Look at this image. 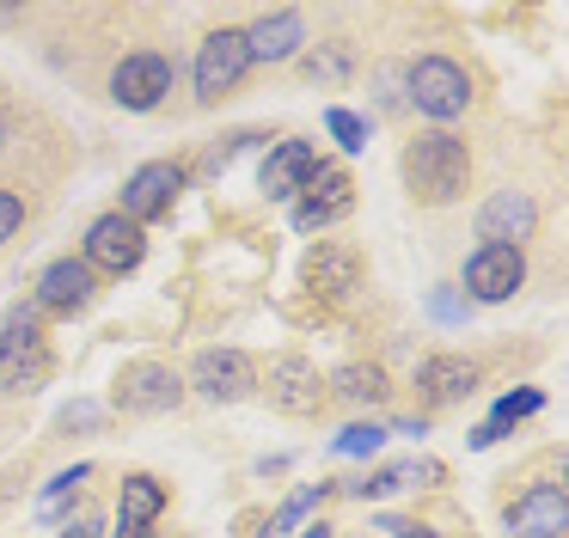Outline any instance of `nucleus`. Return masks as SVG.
<instances>
[{"instance_id": "393cba45", "label": "nucleus", "mask_w": 569, "mask_h": 538, "mask_svg": "<svg viewBox=\"0 0 569 538\" xmlns=\"http://www.w3.org/2000/svg\"><path fill=\"white\" fill-rule=\"evenodd\" d=\"M87 477H92V465H74V471H56V477H50V489L38 496V514H43V520H62V508L80 496V484H87Z\"/></svg>"}, {"instance_id": "4be33fe9", "label": "nucleus", "mask_w": 569, "mask_h": 538, "mask_svg": "<svg viewBox=\"0 0 569 538\" xmlns=\"http://www.w3.org/2000/svg\"><path fill=\"white\" fill-rule=\"evenodd\" d=\"M325 386H331L337 398H349V404H386V391H392L380 367H361V361L356 367H337V379H325Z\"/></svg>"}, {"instance_id": "cd10ccee", "label": "nucleus", "mask_w": 569, "mask_h": 538, "mask_svg": "<svg viewBox=\"0 0 569 538\" xmlns=\"http://www.w3.org/2000/svg\"><path fill=\"white\" fill-rule=\"evenodd\" d=\"M19 227H26V196H19V190H0V245L13 239Z\"/></svg>"}, {"instance_id": "f8f14e48", "label": "nucleus", "mask_w": 569, "mask_h": 538, "mask_svg": "<svg viewBox=\"0 0 569 538\" xmlns=\"http://www.w3.org/2000/svg\"><path fill=\"white\" fill-rule=\"evenodd\" d=\"M263 391H270V404L282 416H319L325 398H331V386L319 379V367L307 361V355H282V361H270V379H258Z\"/></svg>"}, {"instance_id": "a878e982", "label": "nucleus", "mask_w": 569, "mask_h": 538, "mask_svg": "<svg viewBox=\"0 0 569 538\" xmlns=\"http://www.w3.org/2000/svg\"><path fill=\"white\" fill-rule=\"evenodd\" d=\"M380 447H386V428H380V422H349L343 435L331 440L337 459H373Z\"/></svg>"}, {"instance_id": "bb28decb", "label": "nucleus", "mask_w": 569, "mask_h": 538, "mask_svg": "<svg viewBox=\"0 0 569 538\" xmlns=\"http://www.w3.org/2000/svg\"><path fill=\"white\" fill-rule=\"evenodd\" d=\"M325 129H331V141L343 147V153H361V147H368V117H356V110H343V104L325 110Z\"/></svg>"}, {"instance_id": "aec40b11", "label": "nucleus", "mask_w": 569, "mask_h": 538, "mask_svg": "<svg viewBox=\"0 0 569 538\" xmlns=\"http://www.w3.org/2000/svg\"><path fill=\"white\" fill-rule=\"evenodd\" d=\"M300 43H307V19H300L295 7L263 12V19L246 31V56H251V61H295Z\"/></svg>"}, {"instance_id": "f3484780", "label": "nucleus", "mask_w": 569, "mask_h": 538, "mask_svg": "<svg viewBox=\"0 0 569 538\" xmlns=\"http://www.w3.org/2000/svg\"><path fill=\"white\" fill-rule=\"evenodd\" d=\"M166 501H172V489H166L153 471H129L123 496H117V538H148L153 520L166 514Z\"/></svg>"}, {"instance_id": "20e7f679", "label": "nucleus", "mask_w": 569, "mask_h": 538, "mask_svg": "<svg viewBox=\"0 0 569 538\" xmlns=\"http://www.w3.org/2000/svg\"><path fill=\"white\" fill-rule=\"evenodd\" d=\"M141 257H148V227H136L129 215H99L87 227V251H80V263L92 269V276H129V269H141Z\"/></svg>"}, {"instance_id": "4468645a", "label": "nucleus", "mask_w": 569, "mask_h": 538, "mask_svg": "<svg viewBox=\"0 0 569 538\" xmlns=\"http://www.w3.org/2000/svg\"><path fill=\"white\" fill-rule=\"evenodd\" d=\"M312 171H319V147L300 141V134H288V141H276L270 153H263L258 183H263V196H270V202H295L300 183H307Z\"/></svg>"}, {"instance_id": "c756f323", "label": "nucleus", "mask_w": 569, "mask_h": 538, "mask_svg": "<svg viewBox=\"0 0 569 538\" xmlns=\"http://www.w3.org/2000/svg\"><path fill=\"white\" fill-rule=\"evenodd\" d=\"M99 532H104V520H99V514H87V520H74L62 538H99Z\"/></svg>"}, {"instance_id": "0eeeda50", "label": "nucleus", "mask_w": 569, "mask_h": 538, "mask_svg": "<svg viewBox=\"0 0 569 538\" xmlns=\"http://www.w3.org/2000/svg\"><path fill=\"white\" fill-rule=\"evenodd\" d=\"M520 288H527V251H515V245H478L466 257V300L502 306Z\"/></svg>"}, {"instance_id": "f03ea898", "label": "nucleus", "mask_w": 569, "mask_h": 538, "mask_svg": "<svg viewBox=\"0 0 569 538\" xmlns=\"http://www.w3.org/2000/svg\"><path fill=\"white\" fill-rule=\"evenodd\" d=\"M405 98L417 104V117H429L435 129H447L453 117L471 110V73L453 56H417L405 73Z\"/></svg>"}, {"instance_id": "dca6fc26", "label": "nucleus", "mask_w": 569, "mask_h": 538, "mask_svg": "<svg viewBox=\"0 0 569 538\" xmlns=\"http://www.w3.org/2000/svg\"><path fill=\"white\" fill-rule=\"evenodd\" d=\"M92 293H99V276L80 257H56L38 276V312H87Z\"/></svg>"}, {"instance_id": "6e6552de", "label": "nucleus", "mask_w": 569, "mask_h": 538, "mask_svg": "<svg viewBox=\"0 0 569 538\" xmlns=\"http://www.w3.org/2000/svg\"><path fill=\"white\" fill-rule=\"evenodd\" d=\"M349 208H356V178H349L343 166H325L319 159V171H312V178L300 183V196H295V227L300 232H325V227H337Z\"/></svg>"}, {"instance_id": "9b49d317", "label": "nucleus", "mask_w": 569, "mask_h": 538, "mask_svg": "<svg viewBox=\"0 0 569 538\" xmlns=\"http://www.w3.org/2000/svg\"><path fill=\"white\" fill-rule=\"evenodd\" d=\"M166 92H172V61L160 49H136L111 68V98L123 110H160Z\"/></svg>"}, {"instance_id": "412c9836", "label": "nucleus", "mask_w": 569, "mask_h": 538, "mask_svg": "<svg viewBox=\"0 0 569 538\" xmlns=\"http://www.w3.org/2000/svg\"><path fill=\"white\" fill-rule=\"evenodd\" d=\"M337 484H307V489H295V496L282 501V508L270 514V520H263V532L258 538H295L300 526H312V514H319V501L331 496Z\"/></svg>"}, {"instance_id": "6ab92c4d", "label": "nucleus", "mask_w": 569, "mask_h": 538, "mask_svg": "<svg viewBox=\"0 0 569 538\" xmlns=\"http://www.w3.org/2000/svg\"><path fill=\"white\" fill-rule=\"evenodd\" d=\"M361 281V251L356 245H337V239H319L307 251V288L325 293V300H337V293H349Z\"/></svg>"}, {"instance_id": "7c9ffc66", "label": "nucleus", "mask_w": 569, "mask_h": 538, "mask_svg": "<svg viewBox=\"0 0 569 538\" xmlns=\"http://www.w3.org/2000/svg\"><path fill=\"white\" fill-rule=\"evenodd\" d=\"M99 422V404H74V410H68V428H92Z\"/></svg>"}, {"instance_id": "a211bd4d", "label": "nucleus", "mask_w": 569, "mask_h": 538, "mask_svg": "<svg viewBox=\"0 0 569 538\" xmlns=\"http://www.w3.org/2000/svg\"><path fill=\"white\" fill-rule=\"evenodd\" d=\"M471 391H478V367H471L466 355H429V361L417 367V398L429 404V410L466 404Z\"/></svg>"}, {"instance_id": "7ed1b4c3", "label": "nucleus", "mask_w": 569, "mask_h": 538, "mask_svg": "<svg viewBox=\"0 0 569 538\" xmlns=\"http://www.w3.org/2000/svg\"><path fill=\"white\" fill-rule=\"evenodd\" d=\"M50 379V337L38 325V306L0 325V391H31Z\"/></svg>"}, {"instance_id": "b1692460", "label": "nucleus", "mask_w": 569, "mask_h": 538, "mask_svg": "<svg viewBox=\"0 0 569 538\" xmlns=\"http://www.w3.org/2000/svg\"><path fill=\"white\" fill-rule=\"evenodd\" d=\"M539 410H545V391H539V386L502 391V398H496V410H490V428H496V440H502L508 428L520 422V416H539Z\"/></svg>"}, {"instance_id": "f257e3e1", "label": "nucleus", "mask_w": 569, "mask_h": 538, "mask_svg": "<svg viewBox=\"0 0 569 538\" xmlns=\"http://www.w3.org/2000/svg\"><path fill=\"white\" fill-rule=\"evenodd\" d=\"M398 171H405V190L417 196L422 208H447L471 190V147L459 141L453 129H429L405 147Z\"/></svg>"}, {"instance_id": "2f4dec72", "label": "nucleus", "mask_w": 569, "mask_h": 538, "mask_svg": "<svg viewBox=\"0 0 569 538\" xmlns=\"http://www.w3.org/2000/svg\"><path fill=\"white\" fill-rule=\"evenodd\" d=\"M295 538H337V526H331V520H312V526H300Z\"/></svg>"}, {"instance_id": "1a4fd4ad", "label": "nucleus", "mask_w": 569, "mask_h": 538, "mask_svg": "<svg viewBox=\"0 0 569 538\" xmlns=\"http://www.w3.org/2000/svg\"><path fill=\"white\" fill-rule=\"evenodd\" d=\"M184 391H202L209 404H239V398L258 391V367H251L246 349H202L197 361H190Z\"/></svg>"}, {"instance_id": "473e14b6", "label": "nucleus", "mask_w": 569, "mask_h": 538, "mask_svg": "<svg viewBox=\"0 0 569 538\" xmlns=\"http://www.w3.org/2000/svg\"><path fill=\"white\" fill-rule=\"evenodd\" d=\"M398 538H435V532H429V526H405Z\"/></svg>"}, {"instance_id": "423d86ee", "label": "nucleus", "mask_w": 569, "mask_h": 538, "mask_svg": "<svg viewBox=\"0 0 569 538\" xmlns=\"http://www.w3.org/2000/svg\"><path fill=\"white\" fill-rule=\"evenodd\" d=\"M251 56H246V31H209L197 43V68H190V80H197V98L202 104H221L227 92H233L239 80H246Z\"/></svg>"}, {"instance_id": "39448f33", "label": "nucleus", "mask_w": 569, "mask_h": 538, "mask_svg": "<svg viewBox=\"0 0 569 538\" xmlns=\"http://www.w3.org/2000/svg\"><path fill=\"white\" fill-rule=\"evenodd\" d=\"M111 404L123 416H166L184 404V379L172 373L166 361H129L111 386Z\"/></svg>"}, {"instance_id": "2eb2a0df", "label": "nucleus", "mask_w": 569, "mask_h": 538, "mask_svg": "<svg viewBox=\"0 0 569 538\" xmlns=\"http://www.w3.org/2000/svg\"><path fill=\"white\" fill-rule=\"evenodd\" d=\"M563 520H569L563 484H527L508 501V532L520 538H563Z\"/></svg>"}, {"instance_id": "ddd939ff", "label": "nucleus", "mask_w": 569, "mask_h": 538, "mask_svg": "<svg viewBox=\"0 0 569 538\" xmlns=\"http://www.w3.org/2000/svg\"><path fill=\"white\" fill-rule=\"evenodd\" d=\"M532 232H539V202H532L527 190H496L490 202L478 208V239L483 245H527Z\"/></svg>"}, {"instance_id": "9d476101", "label": "nucleus", "mask_w": 569, "mask_h": 538, "mask_svg": "<svg viewBox=\"0 0 569 538\" xmlns=\"http://www.w3.org/2000/svg\"><path fill=\"white\" fill-rule=\"evenodd\" d=\"M184 178H190V171L178 166V159H148V166L129 171L123 208H117V215H129L136 227H148V220L172 215V202H178V190H184Z\"/></svg>"}, {"instance_id": "c85d7f7f", "label": "nucleus", "mask_w": 569, "mask_h": 538, "mask_svg": "<svg viewBox=\"0 0 569 538\" xmlns=\"http://www.w3.org/2000/svg\"><path fill=\"white\" fill-rule=\"evenodd\" d=\"M343 68H349L343 49H331V56H307V73H312V80H343Z\"/></svg>"}, {"instance_id": "5701e85b", "label": "nucleus", "mask_w": 569, "mask_h": 538, "mask_svg": "<svg viewBox=\"0 0 569 538\" xmlns=\"http://www.w3.org/2000/svg\"><path fill=\"white\" fill-rule=\"evenodd\" d=\"M410 477H441V465H417V459H405V465H380V471L368 477V484H343L349 496H392V489H405Z\"/></svg>"}]
</instances>
